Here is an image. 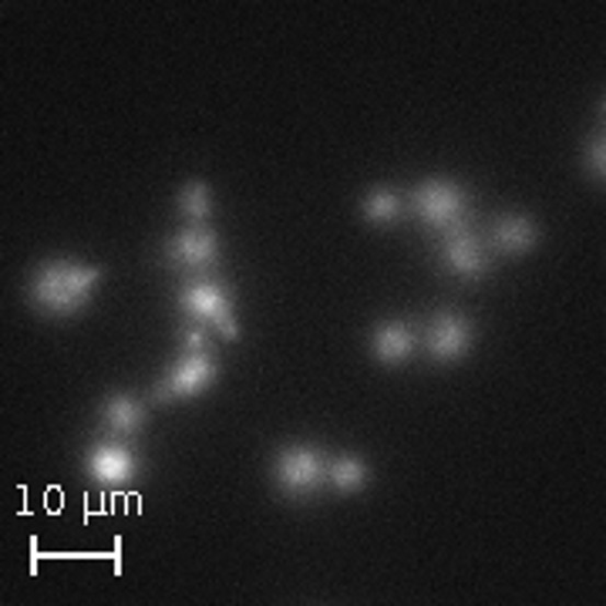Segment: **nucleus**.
Wrapping results in <instances>:
<instances>
[{"label": "nucleus", "mask_w": 606, "mask_h": 606, "mask_svg": "<svg viewBox=\"0 0 606 606\" xmlns=\"http://www.w3.org/2000/svg\"><path fill=\"white\" fill-rule=\"evenodd\" d=\"M469 341H472L469 320H461V317H455V313L435 317L432 331H428V347H432V354L442 357V361L458 357L465 347H469Z\"/></svg>", "instance_id": "nucleus-8"}, {"label": "nucleus", "mask_w": 606, "mask_h": 606, "mask_svg": "<svg viewBox=\"0 0 606 606\" xmlns=\"http://www.w3.org/2000/svg\"><path fill=\"white\" fill-rule=\"evenodd\" d=\"M323 469H328V465H323L320 451L310 448V445H294L276 458V479L294 495L317 489L320 479H323Z\"/></svg>", "instance_id": "nucleus-3"}, {"label": "nucleus", "mask_w": 606, "mask_h": 606, "mask_svg": "<svg viewBox=\"0 0 606 606\" xmlns=\"http://www.w3.org/2000/svg\"><path fill=\"white\" fill-rule=\"evenodd\" d=\"M414 209L425 222L432 226H442V229H455L461 226V216H465V196L455 182L448 179H428L425 185H418L414 190Z\"/></svg>", "instance_id": "nucleus-2"}, {"label": "nucleus", "mask_w": 606, "mask_h": 606, "mask_svg": "<svg viewBox=\"0 0 606 606\" xmlns=\"http://www.w3.org/2000/svg\"><path fill=\"white\" fill-rule=\"evenodd\" d=\"M105 422H108L115 432L132 435L138 425H142V408H138L128 395L108 398V401H105Z\"/></svg>", "instance_id": "nucleus-12"}, {"label": "nucleus", "mask_w": 606, "mask_h": 606, "mask_svg": "<svg viewBox=\"0 0 606 606\" xmlns=\"http://www.w3.org/2000/svg\"><path fill=\"white\" fill-rule=\"evenodd\" d=\"M216 375V367L206 354H185L175 367L172 375L156 388V401H169V398H190V395H199Z\"/></svg>", "instance_id": "nucleus-4"}, {"label": "nucleus", "mask_w": 606, "mask_h": 606, "mask_svg": "<svg viewBox=\"0 0 606 606\" xmlns=\"http://www.w3.org/2000/svg\"><path fill=\"white\" fill-rule=\"evenodd\" d=\"M603 162H606V156H603V135H599L590 142V172L596 179H603Z\"/></svg>", "instance_id": "nucleus-16"}, {"label": "nucleus", "mask_w": 606, "mask_h": 606, "mask_svg": "<svg viewBox=\"0 0 606 606\" xmlns=\"http://www.w3.org/2000/svg\"><path fill=\"white\" fill-rule=\"evenodd\" d=\"M219 253V243L209 229L203 226H190V229H182L179 237L169 243V260L179 263V266H190V270H203L216 260Z\"/></svg>", "instance_id": "nucleus-6"}, {"label": "nucleus", "mask_w": 606, "mask_h": 606, "mask_svg": "<svg viewBox=\"0 0 606 606\" xmlns=\"http://www.w3.org/2000/svg\"><path fill=\"white\" fill-rule=\"evenodd\" d=\"M364 479H367V465H364L361 458H354V455H341V458H334V461H331V482H334V489H341V492H354V489H361V485H364Z\"/></svg>", "instance_id": "nucleus-13"}, {"label": "nucleus", "mask_w": 606, "mask_h": 606, "mask_svg": "<svg viewBox=\"0 0 606 606\" xmlns=\"http://www.w3.org/2000/svg\"><path fill=\"white\" fill-rule=\"evenodd\" d=\"M203 344H206V338H203V331H199V328H190V331H185V347H190V354H203Z\"/></svg>", "instance_id": "nucleus-17"}, {"label": "nucleus", "mask_w": 606, "mask_h": 606, "mask_svg": "<svg viewBox=\"0 0 606 606\" xmlns=\"http://www.w3.org/2000/svg\"><path fill=\"white\" fill-rule=\"evenodd\" d=\"M102 270L99 266H75V263H48L41 266L34 276V287L31 297L44 307V310H55V313H75L91 287L99 284Z\"/></svg>", "instance_id": "nucleus-1"}, {"label": "nucleus", "mask_w": 606, "mask_h": 606, "mask_svg": "<svg viewBox=\"0 0 606 606\" xmlns=\"http://www.w3.org/2000/svg\"><path fill=\"white\" fill-rule=\"evenodd\" d=\"M179 206H182V213L190 216L193 222H203L209 216V209H213L209 206V190H206L203 182H190L182 190V196H179Z\"/></svg>", "instance_id": "nucleus-14"}, {"label": "nucleus", "mask_w": 606, "mask_h": 606, "mask_svg": "<svg viewBox=\"0 0 606 606\" xmlns=\"http://www.w3.org/2000/svg\"><path fill=\"white\" fill-rule=\"evenodd\" d=\"M88 472L102 485H125L135 479V458L122 445H99L88 455Z\"/></svg>", "instance_id": "nucleus-7"}, {"label": "nucleus", "mask_w": 606, "mask_h": 606, "mask_svg": "<svg viewBox=\"0 0 606 606\" xmlns=\"http://www.w3.org/2000/svg\"><path fill=\"white\" fill-rule=\"evenodd\" d=\"M495 243L505 253H526L536 243V226L526 216H505L495 226Z\"/></svg>", "instance_id": "nucleus-10"}, {"label": "nucleus", "mask_w": 606, "mask_h": 606, "mask_svg": "<svg viewBox=\"0 0 606 606\" xmlns=\"http://www.w3.org/2000/svg\"><path fill=\"white\" fill-rule=\"evenodd\" d=\"M398 196L391 190H375L367 199H364V216L370 222H391L398 216Z\"/></svg>", "instance_id": "nucleus-15"}, {"label": "nucleus", "mask_w": 606, "mask_h": 606, "mask_svg": "<svg viewBox=\"0 0 606 606\" xmlns=\"http://www.w3.org/2000/svg\"><path fill=\"white\" fill-rule=\"evenodd\" d=\"M182 307L190 310V313H196V317H203V320H213L216 331L222 338H237L240 334L237 320H232V310H229V300H226V294L216 284H193V287H185Z\"/></svg>", "instance_id": "nucleus-5"}, {"label": "nucleus", "mask_w": 606, "mask_h": 606, "mask_svg": "<svg viewBox=\"0 0 606 606\" xmlns=\"http://www.w3.org/2000/svg\"><path fill=\"white\" fill-rule=\"evenodd\" d=\"M445 263L461 276H479L485 273V256L476 243V237L465 226H455L445 240Z\"/></svg>", "instance_id": "nucleus-9"}, {"label": "nucleus", "mask_w": 606, "mask_h": 606, "mask_svg": "<svg viewBox=\"0 0 606 606\" xmlns=\"http://www.w3.org/2000/svg\"><path fill=\"white\" fill-rule=\"evenodd\" d=\"M411 344H414V341H411V331H408V323H401V320L385 323V328L375 331V351H378V357L388 361V364L404 361L408 351H411Z\"/></svg>", "instance_id": "nucleus-11"}]
</instances>
